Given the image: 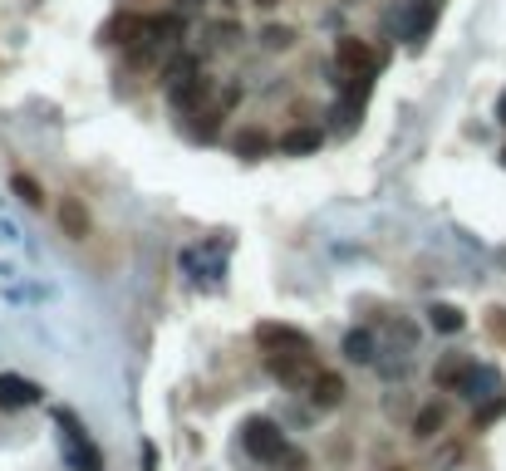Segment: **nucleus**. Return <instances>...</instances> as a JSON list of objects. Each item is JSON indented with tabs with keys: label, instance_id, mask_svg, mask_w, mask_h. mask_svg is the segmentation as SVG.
Returning a JSON list of instances; mask_svg holds the SVG:
<instances>
[{
	"label": "nucleus",
	"instance_id": "f257e3e1",
	"mask_svg": "<svg viewBox=\"0 0 506 471\" xmlns=\"http://www.w3.org/2000/svg\"><path fill=\"white\" fill-rule=\"evenodd\" d=\"M266 368H270V378L286 383V388H310L319 363H315V349H286V353H266Z\"/></svg>",
	"mask_w": 506,
	"mask_h": 471
},
{
	"label": "nucleus",
	"instance_id": "f03ea898",
	"mask_svg": "<svg viewBox=\"0 0 506 471\" xmlns=\"http://www.w3.org/2000/svg\"><path fill=\"white\" fill-rule=\"evenodd\" d=\"M241 447H246V457H256V461H280V457H290L286 451V437H280V427L270 417H251L246 427H241Z\"/></svg>",
	"mask_w": 506,
	"mask_h": 471
},
{
	"label": "nucleus",
	"instance_id": "7ed1b4c3",
	"mask_svg": "<svg viewBox=\"0 0 506 471\" xmlns=\"http://www.w3.org/2000/svg\"><path fill=\"white\" fill-rule=\"evenodd\" d=\"M335 64H339V74H344V84L354 88V84H364V78H374L378 59H374V49H369L364 39L344 35V39L335 45Z\"/></svg>",
	"mask_w": 506,
	"mask_h": 471
},
{
	"label": "nucleus",
	"instance_id": "20e7f679",
	"mask_svg": "<svg viewBox=\"0 0 506 471\" xmlns=\"http://www.w3.org/2000/svg\"><path fill=\"white\" fill-rule=\"evenodd\" d=\"M54 422L64 427V437H70V461L79 471H104V457L94 451V442L84 437V427L74 422V412H54Z\"/></svg>",
	"mask_w": 506,
	"mask_h": 471
},
{
	"label": "nucleus",
	"instance_id": "39448f33",
	"mask_svg": "<svg viewBox=\"0 0 506 471\" xmlns=\"http://www.w3.org/2000/svg\"><path fill=\"white\" fill-rule=\"evenodd\" d=\"M202 94H207V78H202V69L192 64V59L172 69V78H168V98H172V103H178V108H192Z\"/></svg>",
	"mask_w": 506,
	"mask_h": 471
},
{
	"label": "nucleus",
	"instance_id": "423d86ee",
	"mask_svg": "<svg viewBox=\"0 0 506 471\" xmlns=\"http://www.w3.org/2000/svg\"><path fill=\"white\" fill-rule=\"evenodd\" d=\"M256 343L266 353H286V349H310V334H300L295 324H261Z\"/></svg>",
	"mask_w": 506,
	"mask_h": 471
},
{
	"label": "nucleus",
	"instance_id": "0eeeda50",
	"mask_svg": "<svg viewBox=\"0 0 506 471\" xmlns=\"http://www.w3.org/2000/svg\"><path fill=\"white\" fill-rule=\"evenodd\" d=\"M40 402V388L21 373H0V408H35Z\"/></svg>",
	"mask_w": 506,
	"mask_h": 471
},
{
	"label": "nucleus",
	"instance_id": "6e6552de",
	"mask_svg": "<svg viewBox=\"0 0 506 471\" xmlns=\"http://www.w3.org/2000/svg\"><path fill=\"white\" fill-rule=\"evenodd\" d=\"M310 402H315V408H339V402H344V378L319 368L315 378H310Z\"/></svg>",
	"mask_w": 506,
	"mask_h": 471
},
{
	"label": "nucleus",
	"instance_id": "1a4fd4ad",
	"mask_svg": "<svg viewBox=\"0 0 506 471\" xmlns=\"http://www.w3.org/2000/svg\"><path fill=\"white\" fill-rule=\"evenodd\" d=\"M472 368H477L472 359H462V353H447V359L433 368V378L443 383V388H457V392H462V383L472 378Z\"/></svg>",
	"mask_w": 506,
	"mask_h": 471
},
{
	"label": "nucleus",
	"instance_id": "9d476101",
	"mask_svg": "<svg viewBox=\"0 0 506 471\" xmlns=\"http://www.w3.org/2000/svg\"><path fill=\"white\" fill-rule=\"evenodd\" d=\"M319 143H325L319 128H295V133L280 137V153H319Z\"/></svg>",
	"mask_w": 506,
	"mask_h": 471
},
{
	"label": "nucleus",
	"instance_id": "9b49d317",
	"mask_svg": "<svg viewBox=\"0 0 506 471\" xmlns=\"http://www.w3.org/2000/svg\"><path fill=\"white\" fill-rule=\"evenodd\" d=\"M344 359L374 363V334H369V329H349V334H344Z\"/></svg>",
	"mask_w": 506,
	"mask_h": 471
},
{
	"label": "nucleus",
	"instance_id": "f8f14e48",
	"mask_svg": "<svg viewBox=\"0 0 506 471\" xmlns=\"http://www.w3.org/2000/svg\"><path fill=\"white\" fill-rule=\"evenodd\" d=\"M443 422H447V408H443V402H433V408H423V412H418V417H413V437H437V432H443Z\"/></svg>",
	"mask_w": 506,
	"mask_h": 471
},
{
	"label": "nucleus",
	"instance_id": "ddd939ff",
	"mask_svg": "<svg viewBox=\"0 0 506 471\" xmlns=\"http://www.w3.org/2000/svg\"><path fill=\"white\" fill-rule=\"evenodd\" d=\"M60 226H64V236L84 241V231H89V211H84L79 202H64V206H60Z\"/></svg>",
	"mask_w": 506,
	"mask_h": 471
},
{
	"label": "nucleus",
	"instance_id": "4468645a",
	"mask_svg": "<svg viewBox=\"0 0 506 471\" xmlns=\"http://www.w3.org/2000/svg\"><path fill=\"white\" fill-rule=\"evenodd\" d=\"M427 324H433L437 334H457L462 329V310H452V304H433V310H427Z\"/></svg>",
	"mask_w": 506,
	"mask_h": 471
},
{
	"label": "nucleus",
	"instance_id": "2eb2a0df",
	"mask_svg": "<svg viewBox=\"0 0 506 471\" xmlns=\"http://www.w3.org/2000/svg\"><path fill=\"white\" fill-rule=\"evenodd\" d=\"M261 45H266V49H290V45H295V29H290V25H266V29H261Z\"/></svg>",
	"mask_w": 506,
	"mask_h": 471
},
{
	"label": "nucleus",
	"instance_id": "dca6fc26",
	"mask_svg": "<svg viewBox=\"0 0 506 471\" xmlns=\"http://www.w3.org/2000/svg\"><path fill=\"white\" fill-rule=\"evenodd\" d=\"M11 186L21 192V202H25V206H45V192H40V182H30L25 172H15V177H11Z\"/></svg>",
	"mask_w": 506,
	"mask_h": 471
},
{
	"label": "nucleus",
	"instance_id": "f3484780",
	"mask_svg": "<svg viewBox=\"0 0 506 471\" xmlns=\"http://www.w3.org/2000/svg\"><path fill=\"white\" fill-rule=\"evenodd\" d=\"M266 147H270V137L256 133V128H246V133L236 137V153H241V157H256V153H266Z\"/></svg>",
	"mask_w": 506,
	"mask_h": 471
},
{
	"label": "nucleus",
	"instance_id": "a211bd4d",
	"mask_svg": "<svg viewBox=\"0 0 506 471\" xmlns=\"http://www.w3.org/2000/svg\"><path fill=\"white\" fill-rule=\"evenodd\" d=\"M506 412V398H492L486 408H477V427H486V422H496Z\"/></svg>",
	"mask_w": 506,
	"mask_h": 471
},
{
	"label": "nucleus",
	"instance_id": "6ab92c4d",
	"mask_svg": "<svg viewBox=\"0 0 506 471\" xmlns=\"http://www.w3.org/2000/svg\"><path fill=\"white\" fill-rule=\"evenodd\" d=\"M496 118H502V123H506V94L496 98Z\"/></svg>",
	"mask_w": 506,
	"mask_h": 471
},
{
	"label": "nucleus",
	"instance_id": "aec40b11",
	"mask_svg": "<svg viewBox=\"0 0 506 471\" xmlns=\"http://www.w3.org/2000/svg\"><path fill=\"white\" fill-rule=\"evenodd\" d=\"M251 5H261V10H270V5H276V0H251Z\"/></svg>",
	"mask_w": 506,
	"mask_h": 471
},
{
	"label": "nucleus",
	"instance_id": "412c9836",
	"mask_svg": "<svg viewBox=\"0 0 506 471\" xmlns=\"http://www.w3.org/2000/svg\"><path fill=\"white\" fill-rule=\"evenodd\" d=\"M388 471H403V467H388Z\"/></svg>",
	"mask_w": 506,
	"mask_h": 471
},
{
	"label": "nucleus",
	"instance_id": "4be33fe9",
	"mask_svg": "<svg viewBox=\"0 0 506 471\" xmlns=\"http://www.w3.org/2000/svg\"><path fill=\"white\" fill-rule=\"evenodd\" d=\"M502 162H506V153H502Z\"/></svg>",
	"mask_w": 506,
	"mask_h": 471
}]
</instances>
